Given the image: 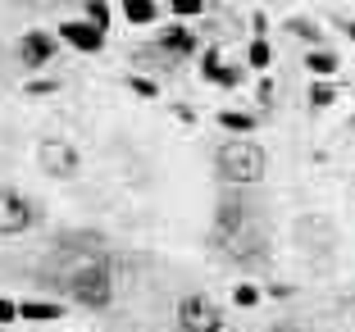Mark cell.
Here are the masks:
<instances>
[{
  "instance_id": "cell-1",
  "label": "cell",
  "mask_w": 355,
  "mask_h": 332,
  "mask_svg": "<svg viewBox=\"0 0 355 332\" xmlns=\"http://www.w3.org/2000/svg\"><path fill=\"white\" fill-rule=\"evenodd\" d=\"M214 168H219V177L232 182V187H255L264 177V168H269V155H264V146L251 141V137H232V141H223L214 150Z\"/></svg>"
},
{
  "instance_id": "cell-2",
  "label": "cell",
  "mask_w": 355,
  "mask_h": 332,
  "mask_svg": "<svg viewBox=\"0 0 355 332\" xmlns=\"http://www.w3.org/2000/svg\"><path fill=\"white\" fill-rule=\"evenodd\" d=\"M69 282V296H73L78 305H87V310H105V305L114 301V278H110V264H92V269L73 273V278H64Z\"/></svg>"
},
{
  "instance_id": "cell-3",
  "label": "cell",
  "mask_w": 355,
  "mask_h": 332,
  "mask_svg": "<svg viewBox=\"0 0 355 332\" xmlns=\"http://www.w3.org/2000/svg\"><path fill=\"white\" fill-rule=\"evenodd\" d=\"M178 332H223V314L209 296H182L178 301Z\"/></svg>"
},
{
  "instance_id": "cell-4",
  "label": "cell",
  "mask_w": 355,
  "mask_h": 332,
  "mask_svg": "<svg viewBox=\"0 0 355 332\" xmlns=\"http://www.w3.org/2000/svg\"><path fill=\"white\" fill-rule=\"evenodd\" d=\"M37 168L51 177H78V168H83V159H78V150L69 141H60V137H46L42 146H37Z\"/></svg>"
},
{
  "instance_id": "cell-5",
  "label": "cell",
  "mask_w": 355,
  "mask_h": 332,
  "mask_svg": "<svg viewBox=\"0 0 355 332\" xmlns=\"http://www.w3.org/2000/svg\"><path fill=\"white\" fill-rule=\"evenodd\" d=\"M32 200L19 196L14 187H0V237H19L32 228Z\"/></svg>"
},
{
  "instance_id": "cell-6",
  "label": "cell",
  "mask_w": 355,
  "mask_h": 332,
  "mask_svg": "<svg viewBox=\"0 0 355 332\" xmlns=\"http://www.w3.org/2000/svg\"><path fill=\"white\" fill-rule=\"evenodd\" d=\"M60 42H69L83 55H96L105 46V32L96 28V23H87V19H73V23H60Z\"/></svg>"
},
{
  "instance_id": "cell-7",
  "label": "cell",
  "mask_w": 355,
  "mask_h": 332,
  "mask_svg": "<svg viewBox=\"0 0 355 332\" xmlns=\"http://www.w3.org/2000/svg\"><path fill=\"white\" fill-rule=\"evenodd\" d=\"M19 55H23L28 69H46V64L55 60V37H51V32H23Z\"/></svg>"
},
{
  "instance_id": "cell-8",
  "label": "cell",
  "mask_w": 355,
  "mask_h": 332,
  "mask_svg": "<svg viewBox=\"0 0 355 332\" xmlns=\"http://www.w3.org/2000/svg\"><path fill=\"white\" fill-rule=\"evenodd\" d=\"M200 78H205V82H214V87H237L241 82V69L223 64V55L209 46V51L200 55Z\"/></svg>"
},
{
  "instance_id": "cell-9",
  "label": "cell",
  "mask_w": 355,
  "mask_h": 332,
  "mask_svg": "<svg viewBox=\"0 0 355 332\" xmlns=\"http://www.w3.org/2000/svg\"><path fill=\"white\" fill-rule=\"evenodd\" d=\"M159 51H168V55H191V51H196V32L182 28V23H173V28L159 32Z\"/></svg>"
},
{
  "instance_id": "cell-10",
  "label": "cell",
  "mask_w": 355,
  "mask_h": 332,
  "mask_svg": "<svg viewBox=\"0 0 355 332\" xmlns=\"http://www.w3.org/2000/svg\"><path fill=\"white\" fill-rule=\"evenodd\" d=\"M305 69H310L314 78H333V73L342 69V55L328 51V46H314V51L305 55Z\"/></svg>"
},
{
  "instance_id": "cell-11",
  "label": "cell",
  "mask_w": 355,
  "mask_h": 332,
  "mask_svg": "<svg viewBox=\"0 0 355 332\" xmlns=\"http://www.w3.org/2000/svg\"><path fill=\"white\" fill-rule=\"evenodd\" d=\"M60 314H64V305H55V301H23L19 305V319H28V323H51Z\"/></svg>"
},
{
  "instance_id": "cell-12",
  "label": "cell",
  "mask_w": 355,
  "mask_h": 332,
  "mask_svg": "<svg viewBox=\"0 0 355 332\" xmlns=\"http://www.w3.org/2000/svg\"><path fill=\"white\" fill-rule=\"evenodd\" d=\"M159 5L155 0H123V19L132 23V28H146V23H155Z\"/></svg>"
},
{
  "instance_id": "cell-13",
  "label": "cell",
  "mask_w": 355,
  "mask_h": 332,
  "mask_svg": "<svg viewBox=\"0 0 355 332\" xmlns=\"http://www.w3.org/2000/svg\"><path fill=\"white\" fill-rule=\"evenodd\" d=\"M337 96L342 91H337L328 78H314L310 82V110H328V105H337Z\"/></svg>"
},
{
  "instance_id": "cell-14",
  "label": "cell",
  "mask_w": 355,
  "mask_h": 332,
  "mask_svg": "<svg viewBox=\"0 0 355 332\" xmlns=\"http://www.w3.org/2000/svg\"><path fill=\"white\" fill-rule=\"evenodd\" d=\"M246 64H251V69H260V73L273 64V51H269V42H264V37H255V42L246 46Z\"/></svg>"
},
{
  "instance_id": "cell-15",
  "label": "cell",
  "mask_w": 355,
  "mask_h": 332,
  "mask_svg": "<svg viewBox=\"0 0 355 332\" xmlns=\"http://www.w3.org/2000/svg\"><path fill=\"white\" fill-rule=\"evenodd\" d=\"M219 123L228 128V132H255V119H251V114H241V110H223Z\"/></svg>"
},
{
  "instance_id": "cell-16",
  "label": "cell",
  "mask_w": 355,
  "mask_h": 332,
  "mask_svg": "<svg viewBox=\"0 0 355 332\" xmlns=\"http://www.w3.org/2000/svg\"><path fill=\"white\" fill-rule=\"evenodd\" d=\"M87 23H96L101 32H110V5H105V0H87Z\"/></svg>"
},
{
  "instance_id": "cell-17",
  "label": "cell",
  "mask_w": 355,
  "mask_h": 332,
  "mask_svg": "<svg viewBox=\"0 0 355 332\" xmlns=\"http://www.w3.org/2000/svg\"><path fill=\"white\" fill-rule=\"evenodd\" d=\"M232 301H237L241 310H251V305H260V287H251V282H237V287H232Z\"/></svg>"
},
{
  "instance_id": "cell-18",
  "label": "cell",
  "mask_w": 355,
  "mask_h": 332,
  "mask_svg": "<svg viewBox=\"0 0 355 332\" xmlns=\"http://www.w3.org/2000/svg\"><path fill=\"white\" fill-rule=\"evenodd\" d=\"M168 10H173L178 19H196V14L205 10V0H168Z\"/></svg>"
},
{
  "instance_id": "cell-19",
  "label": "cell",
  "mask_w": 355,
  "mask_h": 332,
  "mask_svg": "<svg viewBox=\"0 0 355 332\" xmlns=\"http://www.w3.org/2000/svg\"><path fill=\"white\" fill-rule=\"evenodd\" d=\"M128 87H132V91L141 96V101H155V96H159V91H155V82H150V78H137V73L128 78Z\"/></svg>"
},
{
  "instance_id": "cell-20",
  "label": "cell",
  "mask_w": 355,
  "mask_h": 332,
  "mask_svg": "<svg viewBox=\"0 0 355 332\" xmlns=\"http://www.w3.org/2000/svg\"><path fill=\"white\" fill-rule=\"evenodd\" d=\"M14 319H19V305H14V301H5V296H0V328H10Z\"/></svg>"
},
{
  "instance_id": "cell-21",
  "label": "cell",
  "mask_w": 355,
  "mask_h": 332,
  "mask_svg": "<svg viewBox=\"0 0 355 332\" xmlns=\"http://www.w3.org/2000/svg\"><path fill=\"white\" fill-rule=\"evenodd\" d=\"M292 32H301V37H310V42H319V28H314V23H305V19H292Z\"/></svg>"
},
{
  "instance_id": "cell-22",
  "label": "cell",
  "mask_w": 355,
  "mask_h": 332,
  "mask_svg": "<svg viewBox=\"0 0 355 332\" xmlns=\"http://www.w3.org/2000/svg\"><path fill=\"white\" fill-rule=\"evenodd\" d=\"M46 91H55V82H32L28 87V96H46Z\"/></svg>"
},
{
  "instance_id": "cell-23",
  "label": "cell",
  "mask_w": 355,
  "mask_h": 332,
  "mask_svg": "<svg viewBox=\"0 0 355 332\" xmlns=\"http://www.w3.org/2000/svg\"><path fill=\"white\" fill-rule=\"evenodd\" d=\"M282 332H301V328H282Z\"/></svg>"
}]
</instances>
